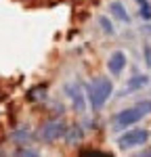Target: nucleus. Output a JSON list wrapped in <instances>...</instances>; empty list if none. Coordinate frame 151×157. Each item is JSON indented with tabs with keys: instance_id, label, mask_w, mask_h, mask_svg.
I'll return each instance as SVG.
<instances>
[{
	"instance_id": "obj_8",
	"label": "nucleus",
	"mask_w": 151,
	"mask_h": 157,
	"mask_svg": "<svg viewBox=\"0 0 151 157\" xmlns=\"http://www.w3.org/2000/svg\"><path fill=\"white\" fill-rule=\"evenodd\" d=\"M149 84V75H134L128 80V86H126V92H134V90H141Z\"/></svg>"
},
{
	"instance_id": "obj_16",
	"label": "nucleus",
	"mask_w": 151,
	"mask_h": 157,
	"mask_svg": "<svg viewBox=\"0 0 151 157\" xmlns=\"http://www.w3.org/2000/svg\"><path fill=\"white\" fill-rule=\"evenodd\" d=\"M143 32H145V34H151V25H145V27H143Z\"/></svg>"
},
{
	"instance_id": "obj_11",
	"label": "nucleus",
	"mask_w": 151,
	"mask_h": 157,
	"mask_svg": "<svg viewBox=\"0 0 151 157\" xmlns=\"http://www.w3.org/2000/svg\"><path fill=\"white\" fill-rule=\"evenodd\" d=\"M72 130H74V132H65V136H67L69 143H74V140H78V138L82 136V130H80V128H72Z\"/></svg>"
},
{
	"instance_id": "obj_12",
	"label": "nucleus",
	"mask_w": 151,
	"mask_h": 157,
	"mask_svg": "<svg viewBox=\"0 0 151 157\" xmlns=\"http://www.w3.org/2000/svg\"><path fill=\"white\" fill-rule=\"evenodd\" d=\"M44 92H46V88H44V86H40V88H34V90L29 92V98H32V101H38V98H42L40 94H44Z\"/></svg>"
},
{
	"instance_id": "obj_4",
	"label": "nucleus",
	"mask_w": 151,
	"mask_h": 157,
	"mask_svg": "<svg viewBox=\"0 0 151 157\" xmlns=\"http://www.w3.org/2000/svg\"><path fill=\"white\" fill-rule=\"evenodd\" d=\"M65 132H67V128H65V124L61 120H50L40 128V138L46 140V143H52V140L65 136Z\"/></svg>"
},
{
	"instance_id": "obj_9",
	"label": "nucleus",
	"mask_w": 151,
	"mask_h": 157,
	"mask_svg": "<svg viewBox=\"0 0 151 157\" xmlns=\"http://www.w3.org/2000/svg\"><path fill=\"white\" fill-rule=\"evenodd\" d=\"M138 4V13H141V17L145 19V21H149L151 19V2L149 0H137Z\"/></svg>"
},
{
	"instance_id": "obj_10",
	"label": "nucleus",
	"mask_w": 151,
	"mask_h": 157,
	"mask_svg": "<svg viewBox=\"0 0 151 157\" xmlns=\"http://www.w3.org/2000/svg\"><path fill=\"white\" fill-rule=\"evenodd\" d=\"M99 25L103 27V32H105L107 36H113V25H111V21H109L107 17L101 15V17H99Z\"/></svg>"
},
{
	"instance_id": "obj_14",
	"label": "nucleus",
	"mask_w": 151,
	"mask_h": 157,
	"mask_svg": "<svg viewBox=\"0 0 151 157\" xmlns=\"http://www.w3.org/2000/svg\"><path fill=\"white\" fill-rule=\"evenodd\" d=\"M17 155H38V151H34V149H17Z\"/></svg>"
},
{
	"instance_id": "obj_1",
	"label": "nucleus",
	"mask_w": 151,
	"mask_h": 157,
	"mask_svg": "<svg viewBox=\"0 0 151 157\" xmlns=\"http://www.w3.org/2000/svg\"><path fill=\"white\" fill-rule=\"evenodd\" d=\"M151 113V101H138L137 105L120 111L115 117H113V126L115 128H128L132 124H137L138 120H143L145 115Z\"/></svg>"
},
{
	"instance_id": "obj_17",
	"label": "nucleus",
	"mask_w": 151,
	"mask_h": 157,
	"mask_svg": "<svg viewBox=\"0 0 151 157\" xmlns=\"http://www.w3.org/2000/svg\"><path fill=\"white\" fill-rule=\"evenodd\" d=\"M141 155H151V149H149V151H143Z\"/></svg>"
},
{
	"instance_id": "obj_7",
	"label": "nucleus",
	"mask_w": 151,
	"mask_h": 157,
	"mask_svg": "<svg viewBox=\"0 0 151 157\" xmlns=\"http://www.w3.org/2000/svg\"><path fill=\"white\" fill-rule=\"evenodd\" d=\"M109 11H111V13H113V17H115V19H120L122 23H130V15L126 13L124 4H122L120 0H113L111 4H109Z\"/></svg>"
},
{
	"instance_id": "obj_5",
	"label": "nucleus",
	"mask_w": 151,
	"mask_h": 157,
	"mask_svg": "<svg viewBox=\"0 0 151 157\" xmlns=\"http://www.w3.org/2000/svg\"><path fill=\"white\" fill-rule=\"evenodd\" d=\"M65 92H67V97L72 98V103H74V109H76V111H78V113H84L86 98H84V92H82L80 84H65Z\"/></svg>"
},
{
	"instance_id": "obj_15",
	"label": "nucleus",
	"mask_w": 151,
	"mask_h": 157,
	"mask_svg": "<svg viewBox=\"0 0 151 157\" xmlns=\"http://www.w3.org/2000/svg\"><path fill=\"white\" fill-rule=\"evenodd\" d=\"M145 63L147 67H151V46H145Z\"/></svg>"
},
{
	"instance_id": "obj_6",
	"label": "nucleus",
	"mask_w": 151,
	"mask_h": 157,
	"mask_svg": "<svg viewBox=\"0 0 151 157\" xmlns=\"http://www.w3.org/2000/svg\"><path fill=\"white\" fill-rule=\"evenodd\" d=\"M107 69L113 73V75H120V73L126 69V55L122 50H113L109 61H107Z\"/></svg>"
},
{
	"instance_id": "obj_2",
	"label": "nucleus",
	"mask_w": 151,
	"mask_h": 157,
	"mask_svg": "<svg viewBox=\"0 0 151 157\" xmlns=\"http://www.w3.org/2000/svg\"><path fill=\"white\" fill-rule=\"evenodd\" d=\"M111 90H113V84H111V80H107V78H97L95 82H90L86 86V94L90 98V105H92L95 111L103 109V105L107 103V98L111 97Z\"/></svg>"
},
{
	"instance_id": "obj_13",
	"label": "nucleus",
	"mask_w": 151,
	"mask_h": 157,
	"mask_svg": "<svg viewBox=\"0 0 151 157\" xmlns=\"http://www.w3.org/2000/svg\"><path fill=\"white\" fill-rule=\"evenodd\" d=\"M13 138L21 143V140H25V138H29V134H27V132H25V130H23V128H21L19 132H15V134H13Z\"/></svg>"
},
{
	"instance_id": "obj_3",
	"label": "nucleus",
	"mask_w": 151,
	"mask_h": 157,
	"mask_svg": "<svg viewBox=\"0 0 151 157\" xmlns=\"http://www.w3.org/2000/svg\"><path fill=\"white\" fill-rule=\"evenodd\" d=\"M149 140V132L143 130V128H137V130H128L126 134H122L118 138V147L120 149H132V147H141Z\"/></svg>"
}]
</instances>
